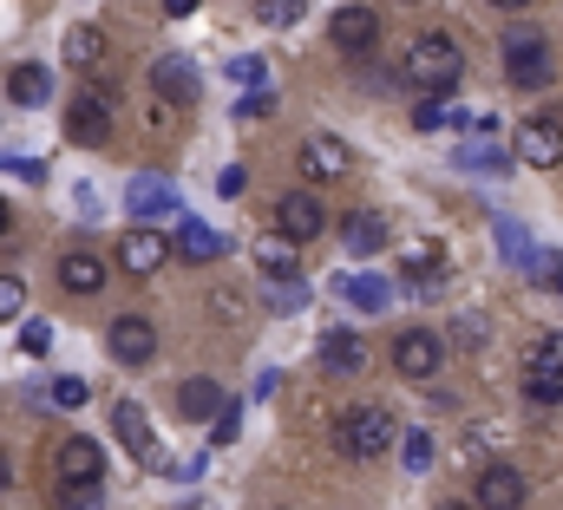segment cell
Here are the masks:
<instances>
[{"instance_id": "6da1fadb", "label": "cell", "mask_w": 563, "mask_h": 510, "mask_svg": "<svg viewBox=\"0 0 563 510\" xmlns=\"http://www.w3.org/2000/svg\"><path fill=\"white\" fill-rule=\"evenodd\" d=\"M407 86L426 92V99H445L459 79H465V53H459V40L452 33H420L413 46H407Z\"/></svg>"}, {"instance_id": "7a4b0ae2", "label": "cell", "mask_w": 563, "mask_h": 510, "mask_svg": "<svg viewBox=\"0 0 563 510\" xmlns=\"http://www.w3.org/2000/svg\"><path fill=\"white\" fill-rule=\"evenodd\" d=\"M334 445H341L347 458H361V465H367V458H380L387 445H400V425H394V412H387V406H374V399H367V406H347V412L334 419Z\"/></svg>"}, {"instance_id": "3957f363", "label": "cell", "mask_w": 563, "mask_h": 510, "mask_svg": "<svg viewBox=\"0 0 563 510\" xmlns=\"http://www.w3.org/2000/svg\"><path fill=\"white\" fill-rule=\"evenodd\" d=\"M505 79H511L518 92H544V86L558 79V59H551L544 33H531V26H511V33H505Z\"/></svg>"}, {"instance_id": "277c9868", "label": "cell", "mask_w": 563, "mask_h": 510, "mask_svg": "<svg viewBox=\"0 0 563 510\" xmlns=\"http://www.w3.org/2000/svg\"><path fill=\"white\" fill-rule=\"evenodd\" d=\"M125 210H132V230H157V223H177L184 203H177V184L157 177V170H139L125 184Z\"/></svg>"}, {"instance_id": "5b68a950", "label": "cell", "mask_w": 563, "mask_h": 510, "mask_svg": "<svg viewBox=\"0 0 563 510\" xmlns=\"http://www.w3.org/2000/svg\"><path fill=\"white\" fill-rule=\"evenodd\" d=\"M112 125H119V92H106V86L73 92V106H66V137L73 144H106Z\"/></svg>"}, {"instance_id": "8992f818", "label": "cell", "mask_w": 563, "mask_h": 510, "mask_svg": "<svg viewBox=\"0 0 563 510\" xmlns=\"http://www.w3.org/2000/svg\"><path fill=\"white\" fill-rule=\"evenodd\" d=\"M511 157H518L525 170H558V164H563V112H538V119H518Z\"/></svg>"}, {"instance_id": "52a82bcc", "label": "cell", "mask_w": 563, "mask_h": 510, "mask_svg": "<svg viewBox=\"0 0 563 510\" xmlns=\"http://www.w3.org/2000/svg\"><path fill=\"white\" fill-rule=\"evenodd\" d=\"M439 367H445V341H439L432 328H400V341H394V374H400V380H439Z\"/></svg>"}, {"instance_id": "ba28073f", "label": "cell", "mask_w": 563, "mask_h": 510, "mask_svg": "<svg viewBox=\"0 0 563 510\" xmlns=\"http://www.w3.org/2000/svg\"><path fill=\"white\" fill-rule=\"evenodd\" d=\"M295 164H301L314 184H341V177L354 170V151H347V137H334V131H308L301 151H295Z\"/></svg>"}, {"instance_id": "9c48e42d", "label": "cell", "mask_w": 563, "mask_h": 510, "mask_svg": "<svg viewBox=\"0 0 563 510\" xmlns=\"http://www.w3.org/2000/svg\"><path fill=\"white\" fill-rule=\"evenodd\" d=\"M525 498H531V485H525L518 465H485L472 478V505L478 510H525Z\"/></svg>"}, {"instance_id": "30bf717a", "label": "cell", "mask_w": 563, "mask_h": 510, "mask_svg": "<svg viewBox=\"0 0 563 510\" xmlns=\"http://www.w3.org/2000/svg\"><path fill=\"white\" fill-rule=\"evenodd\" d=\"M276 230L288 236V243H314V236L328 230L321 197H314V190H288V197H276Z\"/></svg>"}, {"instance_id": "8fae6325", "label": "cell", "mask_w": 563, "mask_h": 510, "mask_svg": "<svg viewBox=\"0 0 563 510\" xmlns=\"http://www.w3.org/2000/svg\"><path fill=\"white\" fill-rule=\"evenodd\" d=\"M314 361H321V374L354 380V374L367 367V341H361V328H328V334L314 341Z\"/></svg>"}, {"instance_id": "7c38bea8", "label": "cell", "mask_w": 563, "mask_h": 510, "mask_svg": "<svg viewBox=\"0 0 563 510\" xmlns=\"http://www.w3.org/2000/svg\"><path fill=\"white\" fill-rule=\"evenodd\" d=\"M112 432H119V445H125L139 465H164V445H157V432H151V419H144L139 399H119V406H112Z\"/></svg>"}, {"instance_id": "4fadbf2b", "label": "cell", "mask_w": 563, "mask_h": 510, "mask_svg": "<svg viewBox=\"0 0 563 510\" xmlns=\"http://www.w3.org/2000/svg\"><path fill=\"white\" fill-rule=\"evenodd\" d=\"M53 472H59V485H106V445L79 432V439H66V445H59Z\"/></svg>"}, {"instance_id": "5bb4252c", "label": "cell", "mask_w": 563, "mask_h": 510, "mask_svg": "<svg viewBox=\"0 0 563 510\" xmlns=\"http://www.w3.org/2000/svg\"><path fill=\"white\" fill-rule=\"evenodd\" d=\"M106 347H112L119 367H144V361L157 354V328H151L144 314H119V321L106 328Z\"/></svg>"}, {"instance_id": "9a60e30c", "label": "cell", "mask_w": 563, "mask_h": 510, "mask_svg": "<svg viewBox=\"0 0 563 510\" xmlns=\"http://www.w3.org/2000/svg\"><path fill=\"white\" fill-rule=\"evenodd\" d=\"M328 40H334L341 53H354V59H361V53H374V40H380V13L354 0V7H341V13L328 20Z\"/></svg>"}, {"instance_id": "2e32d148", "label": "cell", "mask_w": 563, "mask_h": 510, "mask_svg": "<svg viewBox=\"0 0 563 510\" xmlns=\"http://www.w3.org/2000/svg\"><path fill=\"white\" fill-rule=\"evenodd\" d=\"M144 73H151V92H157L164 106H190V99L203 92V79H197V66H190V59H177V53H164V59H151Z\"/></svg>"}, {"instance_id": "e0dca14e", "label": "cell", "mask_w": 563, "mask_h": 510, "mask_svg": "<svg viewBox=\"0 0 563 510\" xmlns=\"http://www.w3.org/2000/svg\"><path fill=\"white\" fill-rule=\"evenodd\" d=\"M170 255H177V243H170L164 230H125V243H119V268H125V275H157Z\"/></svg>"}, {"instance_id": "ac0fdd59", "label": "cell", "mask_w": 563, "mask_h": 510, "mask_svg": "<svg viewBox=\"0 0 563 510\" xmlns=\"http://www.w3.org/2000/svg\"><path fill=\"white\" fill-rule=\"evenodd\" d=\"M250 255H256V268H263L269 281H295V275H301V243H288L282 230H263V236L250 243Z\"/></svg>"}, {"instance_id": "d6986e66", "label": "cell", "mask_w": 563, "mask_h": 510, "mask_svg": "<svg viewBox=\"0 0 563 510\" xmlns=\"http://www.w3.org/2000/svg\"><path fill=\"white\" fill-rule=\"evenodd\" d=\"M387 236H394V230H387V217H380V210H354V217H341V243H347L354 262L380 255V250H387Z\"/></svg>"}, {"instance_id": "ffe728a7", "label": "cell", "mask_w": 563, "mask_h": 510, "mask_svg": "<svg viewBox=\"0 0 563 510\" xmlns=\"http://www.w3.org/2000/svg\"><path fill=\"white\" fill-rule=\"evenodd\" d=\"M341 301H347L354 314H387V308H394V281H387V275H367V268H361V275H341Z\"/></svg>"}, {"instance_id": "44dd1931", "label": "cell", "mask_w": 563, "mask_h": 510, "mask_svg": "<svg viewBox=\"0 0 563 510\" xmlns=\"http://www.w3.org/2000/svg\"><path fill=\"white\" fill-rule=\"evenodd\" d=\"M492 236H498V255L511 262V268H525V275H538V243H531V230L518 223V217H492Z\"/></svg>"}, {"instance_id": "7402d4cb", "label": "cell", "mask_w": 563, "mask_h": 510, "mask_svg": "<svg viewBox=\"0 0 563 510\" xmlns=\"http://www.w3.org/2000/svg\"><path fill=\"white\" fill-rule=\"evenodd\" d=\"M59 288H66V295H99V288H106V262L92 250H66L59 255Z\"/></svg>"}, {"instance_id": "603a6c76", "label": "cell", "mask_w": 563, "mask_h": 510, "mask_svg": "<svg viewBox=\"0 0 563 510\" xmlns=\"http://www.w3.org/2000/svg\"><path fill=\"white\" fill-rule=\"evenodd\" d=\"M7 99H13V106H46V99H53V66H40V59L13 66V73H7Z\"/></svg>"}, {"instance_id": "cb8c5ba5", "label": "cell", "mask_w": 563, "mask_h": 510, "mask_svg": "<svg viewBox=\"0 0 563 510\" xmlns=\"http://www.w3.org/2000/svg\"><path fill=\"white\" fill-rule=\"evenodd\" d=\"M452 164H459V170H472V177H505L518 157H511V151H498L492 137H472V144H459V151H452Z\"/></svg>"}, {"instance_id": "d4e9b609", "label": "cell", "mask_w": 563, "mask_h": 510, "mask_svg": "<svg viewBox=\"0 0 563 510\" xmlns=\"http://www.w3.org/2000/svg\"><path fill=\"white\" fill-rule=\"evenodd\" d=\"M177 255L184 262H217L223 255V230H210L203 217H177Z\"/></svg>"}, {"instance_id": "484cf974", "label": "cell", "mask_w": 563, "mask_h": 510, "mask_svg": "<svg viewBox=\"0 0 563 510\" xmlns=\"http://www.w3.org/2000/svg\"><path fill=\"white\" fill-rule=\"evenodd\" d=\"M525 380H563V328L538 334L531 354H525Z\"/></svg>"}, {"instance_id": "4316f807", "label": "cell", "mask_w": 563, "mask_h": 510, "mask_svg": "<svg viewBox=\"0 0 563 510\" xmlns=\"http://www.w3.org/2000/svg\"><path fill=\"white\" fill-rule=\"evenodd\" d=\"M177 406H184V419H217L230 399H223V386H217V380L190 374V380H184V392H177Z\"/></svg>"}, {"instance_id": "83f0119b", "label": "cell", "mask_w": 563, "mask_h": 510, "mask_svg": "<svg viewBox=\"0 0 563 510\" xmlns=\"http://www.w3.org/2000/svg\"><path fill=\"white\" fill-rule=\"evenodd\" d=\"M59 59H66V66H99V59H106V33H99V26H73L66 46H59Z\"/></svg>"}, {"instance_id": "f1b7e54d", "label": "cell", "mask_w": 563, "mask_h": 510, "mask_svg": "<svg viewBox=\"0 0 563 510\" xmlns=\"http://www.w3.org/2000/svg\"><path fill=\"white\" fill-rule=\"evenodd\" d=\"M465 119H472V112H452L445 99H420V106H413V131H445V125H465Z\"/></svg>"}, {"instance_id": "f546056e", "label": "cell", "mask_w": 563, "mask_h": 510, "mask_svg": "<svg viewBox=\"0 0 563 510\" xmlns=\"http://www.w3.org/2000/svg\"><path fill=\"white\" fill-rule=\"evenodd\" d=\"M230 79L250 86V92H269V59H263V53H236V59H230Z\"/></svg>"}, {"instance_id": "4dcf8cb0", "label": "cell", "mask_w": 563, "mask_h": 510, "mask_svg": "<svg viewBox=\"0 0 563 510\" xmlns=\"http://www.w3.org/2000/svg\"><path fill=\"white\" fill-rule=\"evenodd\" d=\"M400 465H407L413 478L432 472V432H420V425H413V432H400Z\"/></svg>"}, {"instance_id": "1f68e13d", "label": "cell", "mask_w": 563, "mask_h": 510, "mask_svg": "<svg viewBox=\"0 0 563 510\" xmlns=\"http://www.w3.org/2000/svg\"><path fill=\"white\" fill-rule=\"evenodd\" d=\"M86 399H92V380H79V374H59V380H53V406H59V412H79Z\"/></svg>"}, {"instance_id": "d6a6232c", "label": "cell", "mask_w": 563, "mask_h": 510, "mask_svg": "<svg viewBox=\"0 0 563 510\" xmlns=\"http://www.w3.org/2000/svg\"><path fill=\"white\" fill-rule=\"evenodd\" d=\"M236 439H243V406L230 399V406L210 419V445H236Z\"/></svg>"}, {"instance_id": "836d02e7", "label": "cell", "mask_w": 563, "mask_h": 510, "mask_svg": "<svg viewBox=\"0 0 563 510\" xmlns=\"http://www.w3.org/2000/svg\"><path fill=\"white\" fill-rule=\"evenodd\" d=\"M269 112H276V92H243V99H236V119H243V125H256V119H269Z\"/></svg>"}, {"instance_id": "e575fe53", "label": "cell", "mask_w": 563, "mask_h": 510, "mask_svg": "<svg viewBox=\"0 0 563 510\" xmlns=\"http://www.w3.org/2000/svg\"><path fill=\"white\" fill-rule=\"evenodd\" d=\"M66 510H106V485H66Z\"/></svg>"}, {"instance_id": "d590c367", "label": "cell", "mask_w": 563, "mask_h": 510, "mask_svg": "<svg viewBox=\"0 0 563 510\" xmlns=\"http://www.w3.org/2000/svg\"><path fill=\"white\" fill-rule=\"evenodd\" d=\"M0 170H13L20 184H46V157H0Z\"/></svg>"}, {"instance_id": "8d00e7d4", "label": "cell", "mask_w": 563, "mask_h": 510, "mask_svg": "<svg viewBox=\"0 0 563 510\" xmlns=\"http://www.w3.org/2000/svg\"><path fill=\"white\" fill-rule=\"evenodd\" d=\"M26 308V288H20V275H0V321H13Z\"/></svg>"}, {"instance_id": "74e56055", "label": "cell", "mask_w": 563, "mask_h": 510, "mask_svg": "<svg viewBox=\"0 0 563 510\" xmlns=\"http://www.w3.org/2000/svg\"><path fill=\"white\" fill-rule=\"evenodd\" d=\"M20 347H26V354H46V347H53V321H26V328H20Z\"/></svg>"}, {"instance_id": "f35d334b", "label": "cell", "mask_w": 563, "mask_h": 510, "mask_svg": "<svg viewBox=\"0 0 563 510\" xmlns=\"http://www.w3.org/2000/svg\"><path fill=\"white\" fill-rule=\"evenodd\" d=\"M400 262H407V275H426V268H445V262H439V250H432V243H413V250L400 255Z\"/></svg>"}, {"instance_id": "ab89813d", "label": "cell", "mask_w": 563, "mask_h": 510, "mask_svg": "<svg viewBox=\"0 0 563 510\" xmlns=\"http://www.w3.org/2000/svg\"><path fill=\"white\" fill-rule=\"evenodd\" d=\"M73 203H79V217L92 223V217H106V197H99V184H79L73 190Z\"/></svg>"}, {"instance_id": "60d3db41", "label": "cell", "mask_w": 563, "mask_h": 510, "mask_svg": "<svg viewBox=\"0 0 563 510\" xmlns=\"http://www.w3.org/2000/svg\"><path fill=\"white\" fill-rule=\"evenodd\" d=\"M256 13H263V20H269V26H288V20H295V13H301V0H263V7H256Z\"/></svg>"}, {"instance_id": "b9f144b4", "label": "cell", "mask_w": 563, "mask_h": 510, "mask_svg": "<svg viewBox=\"0 0 563 510\" xmlns=\"http://www.w3.org/2000/svg\"><path fill=\"white\" fill-rule=\"evenodd\" d=\"M217 190H223V197H243V190H250V170H243V164H223Z\"/></svg>"}, {"instance_id": "7bdbcfd3", "label": "cell", "mask_w": 563, "mask_h": 510, "mask_svg": "<svg viewBox=\"0 0 563 510\" xmlns=\"http://www.w3.org/2000/svg\"><path fill=\"white\" fill-rule=\"evenodd\" d=\"M452 334H459L465 347H485V321H478V314H459V321H452Z\"/></svg>"}, {"instance_id": "ee69618b", "label": "cell", "mask_w": 563, "mask_h": 510, "mask_svg": "<svg viewBox=\"0 0 563 510\" xmlns=\"http://www.w3.org/2000/svg\"><path fill=\"white\" fill-rule=\"evenodd\" d=\"M525 392H531L538 406H563V380H525Z\"/></svg>"}, {"instance_id": "f6af8a7d", "label": "cell", "mask_w": 563, "mask_h": 510, "mask_svg": "<svg viewBox=\"0 0 563 510\" xmlns=\"http://www.w3.org/2000/svg\"><path fill=\"white\" fill-rule=\"evenodd\" d=\"M538 281H544V288H558V295H563V255H538Z\"/></svg>"}, {"instance_id": "bcb514c9", "label": "cell", "mask_w": 563, "mask_h": 510, "mask_svg": "<svg viewBox=\"0 0 563 510\" xmlns=\"http://www.w3.org/2000/svg\"><path fill=\"white\" fill-rule=\"evenodd\" d=\"M164 13H170V20H184V13H197V0H164Z\"/></svg>"}, {"instance_id": "7dc6e473", "label": "cell", "mask_w": 563, "mask_h": 510, "mask_svg": "<svg viewBox=\"0 0 563 510\" xmlns=\"http://www.w3.org/2000/svg\"><path fill=\"white\" fill-rule=\"evenodd\" d=\"M7 485H13V458L0 452V491H7Z\"/></svg>"}, {"instance_id": "c3c4849f", "label": "cell", "mask_w": 563, "mask_h": 510, "mask_svg": "<svg viewBox=\"0 0 563 510\" xmlns=\"http://www.w3.org/2000/svg\"><path fill=\"white\" fill-rule=\"evenodd\" d=\"M492 7H505V13H525V7H531V0H492Z\"/></svg>"}, {"instance_id": "681fc988", "label": "cell", "mask_w": 563, "mask_h": 510, "mask_svg": "<svg viewBox=\"0 0 563 510\" xmlns=\"http://www.w3.org/2000/svg\"><path fill=\"white\" fill-rule=\"evenodd\" d=\"M432 510H478V505H459V498H445V505H432Z\"/></svg>"}, {"instance_id": "f907efd6", "label": "cell", "mask_w": 563, "mask_h": 510, "mask_svg": "<svg viewBox=\"0 0 563 510\" xmlns=\"http://www.w3.org/2000/svg\"><path fill=\"white\" fill-rule=\"evenodd\" d=\"M0 236H7V203H0Z\"/></svg>"}, {"instance_id": "816d5d0a", "label": "cell", "mask_w": 563, "mask_h": 510, "mask_svg": "<svg viewBox=\"0 0 563 510\" xmlns=\"http://www.w3.org/2000/svg\"><path fill=\"white\" fill-rule=\"evenodd\" d=\"M256 7H263V0H256Z\"/></svg>"}, {"instance_id": "f5cc1de1", "label": "cell", "mask_w": 563, "mask_h": 510, "mask_svg": "<svg viewBox=\"0 0 563 510\" xmlns=\"http://www.w3.org/2000/svg\"><path fill=\"white\" fill-rule=\"evenodd\" d=\"M197 7H203V0H197Z\"/></svg>"}]
</instances>
